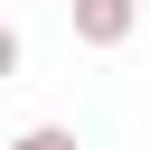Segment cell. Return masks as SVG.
Wrapping results in <instances>:
<instances>
[{"instance_id": "3", "label": "cell", "mask_w": 150, "mask_h": 150, "mask_svg": "<svg viewBox=\"0 0 150 150\" xmlns=\"http://www.w3.org/2000/svg\"><path fill=\"white\" fill-rule=\"evenodd\" d=\"M19 66H28V38H19V28H9V19H0V84H9V75H19Z\"/></svg>"}, {"instance_id": "1", "label": "cell", "mask_w": 150, "mask_h": 150, "mask_svg": "<svg viewBox=\"0 0 150 150\" xmlns=\"http://www.w3.org/2000/svg\"><path fill=\"white\" fill-rule=\"evenodd\" d=\"M66 19H75V47L112 56V47L141 28V0H66Z\"/></svg>"}, {"instance_id": "2", "label": "cell", "mask_w": 150, "mask_h": 150, "mask_svg": "<svg viewBox=\"0 0 150 150\" xmlns=\"http://www.w3.org/2000/svg\"><path fill=\"white\" fill-rule=\"evenodd\" d=\"M0 150H84V141H75L66 122H28V131H19V141H0Z\"/></svg>"}]
</instances>
